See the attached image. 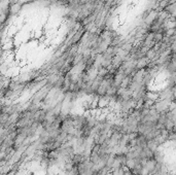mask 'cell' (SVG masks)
Returning <instances> with one entry per match:
<instances>
[{"label": "cell", "instance_id": "obj_1", "mask_svg": "<svg viewBox=\"0 0 176 175\" xmlns=\"http://www.w3.org/2000/svg\"><path fill=\"white\" fill-rule=\"evenodd\" d=\"M150 60L146 57H143L141 59H139L137 61V69L138 70H142V69H146L150 64Z\"/></svg>", "mask_w": 176, "mask_h": 175}, {"label": "cell", "instance_id": "obj_2", "mask_svg": "<svg viewBox=\"0 0 176 175\" xmlns=\"http://www.w3.org/2000/svg\"><path fill=\"white\" fill-rule=\"evenodd\" d=\"M21 8H22V4L21 3H16V4H10V6H9V13L10 15H17L19 11L21 10Z\"/></svg>", "mask_w": 176, "mask_h": 175}, {"label": "cell", "instance_id": "obj_4", "mask_svg": "<svg viewBox=\"0 0 176 175\" xmlns=\"http://www.w3.org/2000/svg\"><path fill=\"white\" fill-rule=\"evenodd\" d=\"M172 91H173V101H176V86L175 87L172 88Z\"/></svg>", "mask_w": 176, "mask_h": 175}, {"label": "cell", "instance_id": "obj_3", "mask_svg": "<svg viewBox=\"0 0 176 175\" xmlns=\"http://www.w3.org/2000/svg\"><path fill=\"white\" fill-rule=\"evenodd\" d=\"M147 147L150 149V150L152 151V153H154L156 150H157V148L160 147V144L157 142L156 139L154 140H149V141L147 142Z\"/></svg>", "mask_w": 176, "mask_h": 175}]
</instances>
